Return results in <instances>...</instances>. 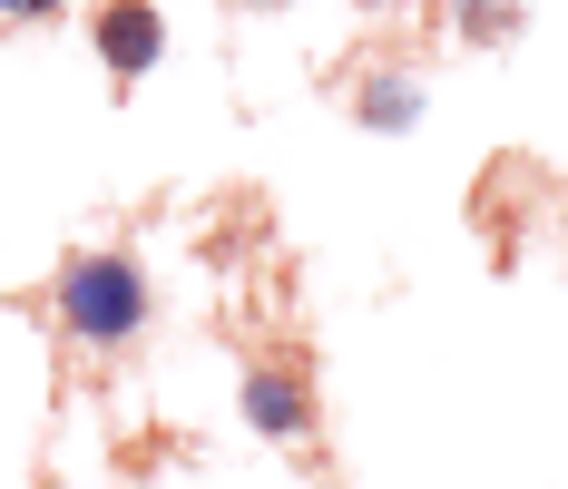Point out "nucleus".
I'll use <instances>...</instances> for the list:
<instances>
[{
	"mask_svg": "<svg viewBox=\"0 0 568 489\" xmlns=\"http://www.w3.org/2000/svg\"><path fill=\"white\" fill-rule=\"evenodd\" d=\"M59 324L79 333L89 353H118V343H138L158 324V294H148V274L128 265L118 245H89V255L59 265Z\"/></svg>",
	"mask_w": 568,
	"mask_h": 489,
	"instance_id": "1",
	"label": "nucleus"
},
{
	"mask_svg": "<svg viewBox=\"0 0 568 489\" xmlns=\"http://www.w3.org/2000/svg\"><path fill=\"white\" fill-rule=\"evenodd\" d=\"M89 40H99V69H109L118 89H138L168 59V20H158V0H99L89 10Z\"/></svg>",
	"mask_w": 568,
	"mask_h": 489,
	"instance_id": "2",
	"label": "nucleus"
},
{
	"mask_svg": "<svg viewBox=\"0 0 568 489\" xmlns=\"http://www.w3.org/2000/svg\"><path fill=\"white\" fill-rule=\"evenodd\" d=\"M245 421L265 440H304L314 431V381L294 373V363H255L245 373Z\"/></svg>",
	"mask_w": 568,
	"mask_h": 489,
	"instance_id": "3",
	"label": "nucleus"
},
{
	"mask_svg": "<svg viewBox=\"0 0 568 489\" xmlns=\"http://www.w3.org/2000/svg\"><path fill=\"white\" fill-rule=\"evenodd\" d=\"M519 20H529L519 0H452V30L470 40V50H510V40H519Z\"/></svg>",
	"mask_w": 568,
	"mask_h": 489,
	"instance_id": "4",
	"label": "nucleus"
},
{
	"mask_svg": "<svg viewBox=\"0 0 568 489\" xmlns=\"http://www.w3.org/2000/svg\"><path fill=\"white\" fill-rule=\"evenodd\" d=\"M353 118H363V128H393V137H402V128L422 118V89H412L402 69H393V79H363V99H353Z\"/></svg>",
	"mask_w": 568,
	"mask_h": 489,
	"instance_id": "5",
	"label": "nucleus"
},
{
	"mask_svg": "<svg viewBox=\"0 0 568 489\" xmlns=\"http://www.w3.org/2000/svg\"><path fill=\"white\" fill-rule=\"evenodd\" d=\"M40 20H59V0H0V30H40Z\"/></svg>",
	"mask_w": 568,
	"mask_h": 489,
	"instance_id": "6",
	"label": "nucleus"
},
{
	"mask_svg": "<svg viewBox=\"0 0 568 489\" xmlns=\"http://www.w3.org/2000/svg\"><path fill=\"white\" fill-rule=\"evenodd\" d=\"M353 10H402V0H353Z\"/></svg>",
	"mask_w": 568,
	"mask_h": 489,
	"instance_id": "7",
	"label": "nucleus"
},
{
	"mask_svg": "<svg viewBox=\"0 0 568 489\" xmlns=\"http://www.w3.org/2000/svg\"><path fill=\"white\" fill-rule=\"evenodd\" d=\"M265 10H275V0H265Z\"/></svg>",
	"mask_w": 568,
	"mask_h": 489,
	"instance_id": "8",
	"label": "nucleus"
}]
</instances>
